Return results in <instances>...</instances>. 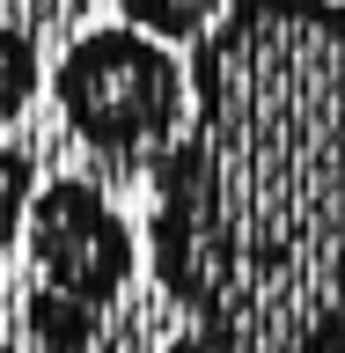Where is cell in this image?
I'll use <instances>...</instances> for the list:
<instances>
[{
    "label": "cell",
    "instance_id": "obj_1",
    "mask_svg": "<svg viewBox=\"0 0 345 353\" xmlns=\"http://www.w3.org/2000/svg\"><path fill=\"white\" fill-rule=\"evenodd\" d=\"M140 250L184 324L345 316V0L220 8Z\"/></svg>",
    "mask_w": 345,
    "mask_h": 353
},
{
    "label": "cell",
    "instance_id": "obj_2",
    "mask_svg": "<svg viewBox=\"0 0 345 353\" xmlns=\"http://www.w3.org/2000/svg\"><path fill=\"white\" fill-rule=\"evenodd\" d=\"M52 103L96 162H110L118 176H154L191 118V59L125 22H103L52 59Z\"/></svg>",
    "mask_w": 345,
    "mask_h": 353
},
{
    "label": "cell",
    "instance_id": "obj_3",
    "mask_svg": "<svg viewBox=\"0 0 345 353\" xmlns=\"http://www.w3.org/2000/svg\"><path fill=\"white\" fill-rule=\"evenodd\" d=\"M30 280L52 294H74L88 309H118V294L140 272V228L118 214V199L96 176H44L22 214Z\"/></svg>",
    "mask_w": 345,
    "mask_h": 353
},
{
    "label": "cell",
    "instance_id": "obj_4",
    "mask_svg": "<svg viewBox=\"0 0 345 353\" xmlns=\"http://www.w3.org/2000/svg\"><path fill=\"white\" fill-rule=\"evenodd\" d=\"M22 324H30V353H103V309L74 302V294L30 287Z\"/></svg>",
    "mask_w": 345,
    "mask_h": 353
},
{
    "label": "cell",
    "instance_id": "obj_5",
    "mask_svg": "<svg viewBox=\"0 0 345 353\" xmlns=\"http://www.w3.org/2000/svg\"><path fill=\"white\" fill-rule=\"evenodd\" d=\"M220 8L228 0H118V22L140 30V37H154V44H169V52H191L220 22Z\"/></svg>",
    "mask_w": 345,
    "mask_h": 353
},
{
    "label": "cell",
    "instance_id": "obj_6",
    "mask_svg": "<svg viewBox=\"0 0 345 353\" xmlns=\"http://www.w3.org/2000/svg\"><path fill=\"white\" fill-rule=\"evenodd\" d=\"M37 88H44V59H37V44H30V30L0 22V132L37 103Z\"/></svg>",
    "mask_w": 345,
    "mask_h": 353
},
{
    "label": "cell",
    "instance_id": "obj_7",
    "mask_svg": "<svg viewBox=\"0 0 345 353\" xmlns=\"http://www.w3.org/2000/svg\"><path fill=\"white\" fill-rule=\"evenodd\" d=\"M30 199H37V170H30V154L0 140V250L22 243V214H30Z\"/></svg>",
    "mask_w": 345,
    "mask_h": 353
}]
</instances>
